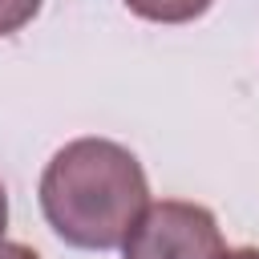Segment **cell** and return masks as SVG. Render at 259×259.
Instances as JSON below:
<instances>
[{"mask_svg":"<svg viewBox=\"0 0 259 259\" xmlns=\"http://www.w3.org/2000/svg\"><path fill=\"white\" fill-rule=\"evenodd\" d=\"M150 206L142 162L109 138H77L53 154L40 174V210L49 227L81 251H113Z\"/></svg>","mask_w":259,"mask_h":259,"instance_id":"1","label":"cell"},{"mask_svg":"<svg viewBox=\"0 0 259 259\" xmlns=\"http://www.w3.org/2000/svg\"><path fill=\"white\" fill-rule=\"evenodd\" d=\"M223 235L206 206L198 202H150L130 239L121 243V259H223Z\"/></svg>","mask_w":259,"mask_h":259,"instance_id":"2","label":"cell"},{"mask_svg":"<svg viewBox=\"0 0 259 259\" xmlns=\"http://www.w3.org/2000/svg\"><path fill=\"white\" fill-rule=\"evenodd\" d=\"M130 12H138L142 20H158V24H186L194 16H202L210 8V0H125Z\"/></svg>","mask_w":259,"mask_h":259,"instance_id":"3","label":"cell"},{"mask_svg":"<svg viewBox=\"0 0 259 259\" xmlns=\"http://www.w3.org/2000/svg\"><path fill=\"white\" fill-rule=\"evenodd\" d=\"M36 8H40V0H0V36L24 28L36 16Z\"/></svg>","mask_w":259,"mask_h":259,"instance_id":"4","label":"cell"},{"mask_svg":"<svg viewBox=\"0 0 259 259\" xmlns=\"http://www.w3.org/2000/svg\"><path fill=\"white\" fill-rule=\"evenodd\" d=\"M0 259H40V255L24 243H0Z\"/></svg>","mask_w":259,"mask_h":259,"instance_id":"5","label":"cell"},{"mask_svg":"<svg viewBox=\"0 0 259 259\" xmlns=\"http://www.w3.org/2000/svg\"><path fill=\"white\" fill-rule=\"evenodd\" d=\"M223 259H259V251L255 247H239V251H227Z\"/></svg>","mask_w":259,"mask_h":259,"instance_id":"6","label":"cell"},{"mask_svg":"<svg viewBox=\"0 0 259 259\" xmlns=\"http://www.w3.org/2000/svg\"><path fill=\"white\" fill-rule=\"evenodd\" d=\"M4 227H8V194H4V186H0V235H4ZM4 243V239H0Z\"/></svg>","mask_w":259,"mask_h":259,"instance_id":"7","label":"cell"}]
</instances>
